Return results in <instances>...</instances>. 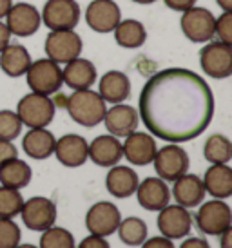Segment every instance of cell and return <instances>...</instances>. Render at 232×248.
Wrapping results in <instances>:
<instances>
[{"label": "cell", "instance_id": "6da1fadb", "mask_svg": "<svg viewBox=\"0 0 232 248\" xmlns=\"http://www.w3.org/2000/svg\"><path fill=\"white\" fill-rule=\"evenodd\" d=\"M140 116L147 131L171 143L198 138L214 116V96L194 71L171 67L152 75L140 93Z\"/></svg>", "mask_w": 232, "mask_h": 248}, {"label": "cell", "instance_id": "7a4b0ae2", "mask_svg": "<svg viewBox=\"0 0 232 248\" xmlns=\"http://www.w3.org/2000/svg\"><path fill=\"white\" fill-rule=\"evenodd\" d=\"M66 109H67L73 122H76L85 129H93L103 122L107 107H105V102L98 93L91 89H82L75 91L66 100Z\"/></svg>", "mask_w": 232, "mask_h": 248}, {"label": "cell", "instance_id": "3957f363", "mask_svg": "<svg viewBox=\"0 0 232 248\" xmlns=\"http://www.w3.org/2000/svg\"><path fill=\"white\" fill-rule=\"evenodd\" d=\"M55 102L46 94L31 93L22 98L17 105V114L20 118L22 125L29 129H42L48 127L55 118Z\"/></svg>", "mask_w": 232, "mask_h": 248}, {"label": "cell", "instance_id": "277c9868", "mask_svg": "<svg viewBox=\"0 0 232 248\" xmlns=\"http://www.w3.org/2000/svg\"><path fill=\"white\" fill-rule=\"evenodd\" d=\"M26 78H28L29 89L46 96L58 93L64 85L60 63L53 62L49 58H40L36 62H31Z\"/></svg>", "mask_w": 232, "mask_h": 248}, {"label": "cell", "instance_id": "5b68a950", "mask_svg": "<svg viewBox=\"0 0 232 248\" xmlns=\"http://www.w3.org/2000/svg\"><path fill=\"white\" fill-rule=\"evenodd\" d=\"M152 163L158 178H162L164 181H176L180 176H183L189 170L191 159L178 143H169L156 151Z\"/></svg>", "mask_w": 232, "mask_h": 248}, {"label": "cell", "instance_id": "8992f818", "mask_svg": "<svg viewBox=\"0 0 232 248\" xmlns=\"http://www.w3.org/2000/svg\"><path fill=\"white\" fill-rule=\"evenodd\" d=\"M199 65L207 76L223 80L232 75V46L223 42H207L199 51Z\"/></svg>", "mask_w": 232, "mask_h": 248}, {"label": "cell", "instance_id": "52a82bcc", "mask_svg": "<svg viewBox=\"0 0 232 248\" xmlns=\"http://www.w3.org/2000/svg\"><path fill=\"white\" fill-rule=\"evenodd\" d=\"M46 55L49 60L56 63H67L82 55V38L75 29H66V31H51L46 38Z\"/></svg>", "mask_w": 232, "mask_h": 248}, {"label": "cell", "instance_id": "ba28073f", "mask_svg": "<svg viewBox=\"0 0 232 248\" xmlns=\"http://www.w3.org/2000/svg\"><path fill=\"white\" fill-rule=\"evenodd\" d=\"M40 18L51 31L75 29L80 20V6L76 0H48L44 4Z\"/></svg>", "mask_w": 232, "mask_h": 248}, {"label": "cell", "instance_id": "9c48e42d", "mask_svg": "<svg viewBox=\"0 0 232 248\" xmlns=\"http://www.w3.org/2000/svg\"><path fill=\"white\" fill-rule=\"evenodd\" d=\"M214 24L216 16L207 9V7H196L183 11L182 15V31L183 35L194 44H207L214 38Z\"/></svg>", "mask_w": 232, "mask_h": 248}, {"label": "cell", "instance_id": "30bf717a", "mask_svg": "<svg viewBox=\"0 0 232 248\" xmlns=\"http://www.w3.org/2000/svg\"><path fill=\"white\" fill-rule=\"evenodd\" d=\"M196 225L207 235H219L232 225L231 207L223 200L207 201L196 214Z\"/></svg>", "mask_w": 232, "mask_h": 248}, {"label": "cell", "instance_id": "8fae6325", "mask_svg": "<svg viewBox=\"0 0 232 248\" xmlns=\"http://www.w3.org/2000/svg\"><path fill=\"white\" fill-rule=\"evenodd\" d=\"M22 221L29 230L44 232L49 227H53L56 221V207L55 203L44 196H34L24 201L20 210Z\"/></svg>", "mask_w": 232, "mask_h": 248}, {"label": "cell", "instance_id": "7c38bea8", "mask_svg": "<svg viewBox=\"0 0 232 248\" xmlns=\"http://www.w3.org/2000/svg\"><path fill=\"white\" fill-rule=\"evenodd\" d=\"M120 221H122V214L111 201H98L85 214V228L93 235H100V237L115 234Z\"/></svg>", "mask_w": 232, "mask_h": 248}, {"label": "cell", "instance_id": "4fadbf2b", "mask_svg": "<svg viewBox=\"0 0 232 248\" xmlns=\"http://www.w3.org/2000/svg\"><path fill=\"white\" fill-rule=\"evenodd\" d=\"M158 230L167 239H183L192 228V217L189 208L182 205H167L160 210L158 216Z\"/></svg>", "mask_w": 232, "mask_h": 248}, {"label": "cell", "instance_id": "5bb4252c", "mask_svg": "<svg viewBox=\"0 0 232 248\" xmlns=\"http://www.w3.org/2000/svg\"><path fill=\"white\" fill-rule=\"evenodd\" d=\"M6 26L9 29V33L15 36H20V38L34 35L42 26L40 11L28 2L13 4L9 13L6 15Z\"/></svg>", "mask_w": 232, "mask_h": 248}, {"label": "cell", "instance_id": "9a60e30c", "mask_svg": "<svg viewBox=\"0 0 232 248\" xmlns=\"http://www.w3.org/2000/svg\"><path fill=\"white\" fill-rule=\"evenodd\" d=\"M120 20H122V11L115 0H93L85 11V22L96 33L115 31Z\"/></svg>", "mask_w": 232, "mask_h": 248}, {"label": "cell", "instance_id": "2e32d148", "mask_svg": "<svg viewBox=\"0 0 232 248\" xmlns=\"http://www.w3.org/2000/svg\"><path fill=\"white\" fill-rule=\"evenodd\" d=\"M123 158H127L131 165L144 167L152 163L154 154H156V140L147 132H131L129 136H125V141L122 143Z\"/></svg>", "mask_w": 232, "mask_h": 248}, {"label": "cell", "instance_id": "e0dca14e", "mask_svg": "<svg viewBox=\"0 0 232 248\" xmlns=\"http://www.w3.org/2000/svg\"><path fill=\"white\" fill-rule=\"evenodd\" d=\"M89 143L87 140L82 138L80 134H66L56 140L55 154L56 159L67 169H76L82 167L87 161Z\"/></svg>", "mask_w": 232, "mask_h": 248}, {"label": "cell", "instance_id": "ac0fdd59", "mask_svg": "<svg viewBox=\"0 0 232 248\" xmlns=\"http://www.w3.org/2000/svg\"><path fill=\"white\" fill-rule=\"evenodd\" d=\"M136 198L140 207L149 212H160L171 201V190L162 178H145L138 183Z\"/></svg>", "mask_w": 232, "mask_h": 248}, {"label": "cell", "instance_id": "d6986e66", "mask_svg": "<svg viewBox=\"0 0 232 248\" xmlns=\"http://www.w3.org/2000/svg\"><path fill=\"white\" fill-rule=\"evenodd\" d=\"M103 124L109 134L116 138H125L138 127V112L134 107L125 104H115L111 109L105 110Z\"/></svg>", "mask_w": 232, "mask_h": 248}, {"label": "cell", "instance_id": "ffe728a7", "mask_svg": "<svg viewBox=\"0 0 232 248\" xmlns=\"http://www.w3.org/2000/svg\"><path fill=\"white\" fill-rule=\"evenodd\" d=\"M87 158L98 167H115L120 163L123 158L122 143L118 141L116 136L113 134H102L96 136L91 143H89Z\"/></svg>", "mask_w": 232, "mask_h": 248}, {"label": "cell", "instance_id": "44dd1931", "mask_svg": "<svg viewBox=\"0 0 232 248\" xmlns=\"http://www.w3.org/2000/svg\"><path fill=\"white\" fill-rule=\"evenodd\" d=\"M96 67L87 58H75L66 63L62 69V80L73 91L91 89V85L96 82Z\"/></svg>", "mask_w": 232, "mask_h": 248}, {"label": "cell", "instance_id": "7402d4cb", "mask_svg": "<svg viewBox=\"0 0 232 248\" xmlns=\"http://www.w3.org/2000/svg\"><path fill=\"white\" fill-rule=\"evenodd\" d=\"M172 196L176 200L178 205H182L185 208H194L199 207L203 203L205 198V186L203 181L199 176L196 174H187L174 181V186H172Z\"/></svg>", "mask_w": 232, "mask_h": 248}, {"label": "cell", "instance_id": "603a6c76", "mask_svg": "<svg viewBox=\"0 0 232 248\" xmlns=\"http://www.w3.org/2000/svg\"><path fill=\"white\" fill-rule=\"evenodd\" d=\"M98 94L103 102L122 104L131 96V80L122 71H107L98 82Z\"/></svg>", "mask_w": 232, "mask_h": 248}, {"label": "cell", "instance_id": "cb8c5ba5", "mask_svg": "<svg viewBox=\"0 0 232 248\" xmlns=\"http://www.w3.org/2000/svg\"><path fill=\"white\" fill-rule=\"evenodd\" d=\"M138 174L131 169V167H122L115 165L111 167V170L107 172L105 178V186L109 190L111 196H115L118 200H125L136 192L138 188Z\"/></svg>", "mask_w": 232, "mask_h": 248}, {"label": "cell", "instance_id": "d4e9b609", "mask_svg": "<svg viewBox=\"0 0 232 248\" xmlns=\"http://www.w3.org/2000/svg\"><path fill=\"white\" fill-rule=\"evenodd\" d=\"M201 181L205 194H211L214 200H227L232 196V169L227 163L209 167Z\"/></svg>", "mask_w": 232, "mask_h": 248}, {"label": "cell", "instance_id": "484cf974", "mask_svg": "<svg viewBox=\"0 0 232 248\" xmlns=\"http://www.w3.org/2000/svg\"><path fill=\"white\" fill-rule=\"evenodd\" d=\"M56 138L46 127L42 129H29L28 134L22 140L24 152L33 159H48L55 152Z\"/></svg>", "mask_w": 232, "mask_h": 248}, {"label": "cell", "instance_id": "4316f807", "mask_svg": "<svg viewBox=\"0 0 232 248\" xmlns=\"http://www.w3.org/2000/svg\"><path fill=\"white\" fill-rule=\"evenodd\" d=\"M31 55L20 44H9L4 51H0V69L11 78H20L28 73L31 65Z\"/></svg>", "mask_w": 232, "mask_h": 248}, {"label": "cell", "instance_id": "83f0119b", "mask_svg": "<svg viewBox=\"0 0 232 248\" xmlns=\"http://www.w3.org/2000/svg\"><path fill=\"white\" fill-rule=\"evenodd\" d=\"M31 178H33L31 167L20 158H13L4 165H0V185L20 190L29 185Z\"/></svg>", "mask_w": 232, "mask_h": 248}, {"label": "cell", "instance_id": "f1b7e54d", "mask_svg": "<svg viewBox=\"0 0 232 248\" xmlns=\"http://www.w3.org/2000/svg\"><path fill=\"white\" fill-rule=\"evenodd\" d=\"M113 33H115L116 44L125 49H136L144 46L147 40V31H145L144 24L134 18L120 20Z\"/></svg>", "mask_w": 232, "mask_h": 248}, {"label": "cell", "instance_id": "f546056e", "mask_svg": "<svg viewBox=\"0 0 232 248\" xmlns=\"http://www.w3.org/2000/svg\"><path fill=\"white\" fill-rule=\"evenodd\" d=\"M203 156L212 165L229 163L232 159L231 140L223 136V134H212V136H209L203 145Z\"/></svg>", "mask_w": 232, "mask_h": 248}, {"label": "cell", "instance_id": "4dcf8cb0", "mask_svg": "<svg viewBox=\"0 0 232 248\" xmlns=\"http://www.w3.org/2000/svg\"><path fill=\"white\" fill-rule=\"evenodd\" d=\"M120 241L127 247H140L147 239V225L140 217H125L118 225Z\"/></svg>", "mask_w": 232, "mask_h": 248}, {"label": "cell", "instance_id": "1f68e13d", "mask_svg": "<svg viewBox=\"0 0 232 248\" xmlns=\"http://www.w3.org/2000/svg\"><path fill=\"white\" fill-rule=\"evenodd\" d=\"M24 198L17 188L0 186V217L2 219H13L22 210Z\"/></svg>", "mask_w": 232, "mask_h": 248}, {"label": "cell", "instance_id": "d6a6232c", "mask_svg": "<svg viewBox=\"0 0 232 248\" xmlns=\"http://www.w3.org/2000/svg\"><path fill=\"white\" fill-rule=\"evenodd\" d=\"M38 248H76L75 237L67 228L53 225V227H49L48 230L42 232Z\"/></svg>", "mask_w": 232, "mask_h": 248}, {"label": "cell", "instance_id": "836d02e7", "mask_svg": "<svg viewBox=\"0 0 232 248\" xmlns=\"http://www.w3.org/2000/svg\"><path fill=\"white\" fill-rule=\"evenodd\" d=\"M22 132V122L15 110H0V140L13 141Z\"/></svg>", "mask_w": 232, "mask_h": 248}, {"label": "cell", "instance_id": "e575fe53", "mask_svg": "<svg viewBox=\"0 0 232 248\" xmlns=\"http://www.w3.org/2000/svg\"><path fill=\"white\" fill-rule=\"evenodd\" d=\"M20 227L13 219L0 217V248H15L20 245Z\"/></svg>", "mask_w": 232, "mask_h": 248}, {"label": "cell", "instance_id": "d590c367", "mask_svg": "<svg viewBox=\"0 0 232 248\" xmlns=\"http://www.w3.org/2000/svg\"><path fill=\"white\" fill-rule=\"evenodd\" d=\"M214 36H218V42L232 46V13L223 11L221 16L216 18L214 24Z\"/></svg>", "mask_w": 232, "mask_h": 248}, {"label": "cell", "instance_id": "8d00e7d4", "mask_svg": "<svg viewBox=\"0 0 232 248\" xmlns=\"http://www.w3.org/2000/svg\"><path fill=\"white\" fill-rule=\"evenodd\" d=\"M13 158H18V151H17L15 143L7 141V140H0V165H4L6 161Z\"/></svg>", "mask_w": 232, "mask_h": 248}, {"label": "cell", "instance_id": "74e56055", "mask_svg": "<svg viewBox=\"0 0 232 248\" xmlns=\"http://www.w3.org/2000/svg\"><path fill=\"white\" fill-rule=\"evenodd\" d=\"M142 248H176L172 239H167L164 235H156V237H150V239H145L142 245Z\"/></svg>", "mask_w": 232, "mask_h": 248}, {"label": "cell", "instance_id": "f35d334b", "mask_svg": "<svg viewBox=\"0 0 232 248\" xmlns=\"http://www.w3.org/2000/svg\"><path fill=\"white\" fill-rule=\"evenodd\" d=\"M78 248H111V245L107 243L105 237H100V235H87L85 239H83Z\"/></svg>", "mask_w": 232, "mask_h": 248}, {"label": "cell", "instance_id": "ab89813d", "mask_svg": "<svg viewBox=\"0 0 232 248\" xmlns=\"http://www.w3.org/2000/svg\"><path fill=\"white\" fill-rule=\"evenodd\" d=\"M165 6L172 9V11H187V9H191L194 4H196V0H164Z\"/></svg>", "mask_w": 232, "mask_h": 248}, {"label": "cell", "instance_id": "60d3db41", "mask_svg": "<svg viewBox=\"0 0 232 248\" xmlns=\"http://www.w3.org/2000/svg\"><path fill=\"white\" fill-rule=\"evenodd\" d=\"M180 248H211V245L205 239H201V237H189V239H185L182 243Z\"/></svg>", "mask_w": 232, "mask_h": 248}, {"label": "cell", "instance_id": "b9f144b4", "mask_svg": "<svg viewBox=\"0 0 232 248\" xmlns=\"http://www.w3.org/2000/svg\"><path fill=\"white\" fill-rule=\"evenodd\" d=\"M11 44V33L4 22L0 20V51H4Z\"/></svg>", "mask_w": 232, "mask_h": 248}, {"label": "cell", "instance_id": "7bdbcfd3", "mask_svg": "<svg viewBox=\"0 0 232 248\" xmlns=\"http://www.w3.org/2000/svg\"><path fill=\"white\" fill-rule=\"evenodd\" d=\"M219 247L232 248V228H227L225 232L219 234Z\"/></svg>", "mask_w": 232, "mask_h": 248}, {"label": "cell", "instance_id": "ee69618b", "mask_svg": "<svg viewBox=\"0 0 232 248\" xmlns=\"http://www.w3.org/2000/svg\"><path fill=\"white\" fill-rule=\"evenodd\" d=\"M11 6H13V0H0V20L6 18V15L9 13Z\"/></svg>", "mask_w": 232, "mask_h": 248}, {"label": "cell", "instance_id": "f6af8a7d", "mask_svg": "<svg viewBox=\"0 0 232 248\" xmlns=\"http://www.w3.org/2000/svg\"><path fill=\"white\" fill-rule=\"evenodd\" d=\"M216 4H218L223 11H231L232 13V0H216Z\"/></svg>", "mask_w": 232, "mask_h": 248}, {"label": "cell", "instance_id": "bcb514c9", "mask_svg": "<svg viewBox=\"0 0 232 248\" xmlns=\"http://www.w3.org/2000/svg\"><path fill=\"white\" fill-rule=\"evenodd\" d=\"M133 2H136V4H152L156 0H133Z\"/></svg>", "mask_w": 232, "mask_h": 248}, {"label": "cell", "instance_id": "7dc6e473", "mask_svg": "<svg viewBox=\"0 0 232 248\" xmlns=\"http://www.w3.org/2000/svg\"><path fill=\"white\" fill-rule=\"evenodd\" d=\"M15 248H38V247H34V245H18V247Z\"/></svg>", "mask_w": 232, "mask_h": 248}]
</instances>
